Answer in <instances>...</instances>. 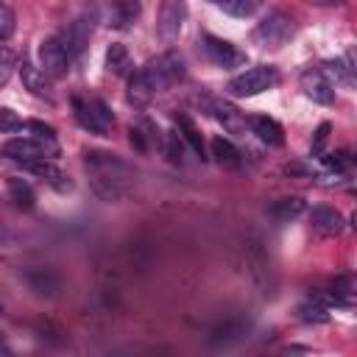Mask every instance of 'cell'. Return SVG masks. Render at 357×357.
<instances>
[{
    "label": "cell",
    "instance_id": "cell-19",
    "mask_svg": "<svg viewBox=\"0 0 357 357\" xmlns=\"http://www.w3.org/2000/svg\"><path fill=\"white\" fill-rule=\"evenodd\" d=\"M137 17H139V0H114L112 3V14H109V25L128 28Z\"/></svg>",
    "mask_w": 357,
    "mask_h": 357
},
{
    "label": "cell",
    "instance_id": "cell-22",
    "mask_svg": "<svg viewBox=\"0 0 357 357\" xmlns=\"http://www.w3.org/2000/svg\"><path fill=\"white\" fill-rule=\"evenodd\" d=\"M106 70H109L112 75H126V73L131 70V56H128L126 45L114 42V45L106 47Z\"/></svg>",
    "mask_w": 357,
    "mask_h": 357
},
{
    "label": "cell",
    "instance_id": "cell-13",
    "mask_svg": "<svg viewBox=\"0 0 357 357\" xmlns=\"http://www.w3.org/2000/svg\"><path fill=\"white\" fill-rule=\"evenodd\" d=\"M310 226H312L318 234H324V237H337V234L343 231L346 220H343V215H340L337 209H332V206H315V209L310 212Z\"/></svg>",
    "mask_w": 357,
    "mask_h": 357
},
{
    "label": "cell",
    "instance_id": "cell-24",
    "mask_svg": "<svg viewBox=\"0 0 357 357\" xmlns=\"http://www.w3.org/2000/svg\"><path fill=\"white\" fill-rule=\"evenodd\" d=\"M151 98H153V89L148 86L145 75L137 70V73L128 78V100H131L137 109H142V106H148V103H151Z\"/></svg>",
    "mask_w": 357,
    "mask_h": 357
},
{
    "label": "cell",
    "instance_id": "cell-11",
    "mask_svg": "<svg viewBox=\"0 0 357 357\" xmlns=\"http://www.w3.org/2000/svg\"><path fill=\"white\" fill-rule=\"evenodd\" d=\"M28 173H33V176H39L42 181H47L53 190H59V192H70L73 190V181H70V176L61 170V167H56L53 162H47V159H33V162H25L22 165Z\"/></svg>",
    "mask_w": 357,
    "mask_h": 357
},
{
    "label": "cell",
    "instance_id": "cell-26",
    "mask_svg": "<svg viewBox=\"0 0 357 357\" xmlns=\"http://www.w3.org/2000/svg\"><path fill=\"white\" fill-rule=\"evenodd\" d=\"M8 195H11V201H14L17 209H31L33 201H36L31 184L22 181V178H11V181H8Z\"/></svg>",
    "mask_w": 357,
    "mask_h": 357
},
{
    "label": "cell",
    "instance_id": "cell-36",
    "mask_svg": "<svg viewBox=\"0 0 357 357\" xmlns=\"http://www.w3.org/2000/svg\"><path fill=\"white\" fill-rule=\"evenodd\" d=\"M0 343H3V332H0Z\"/></svg>",
    "mask_w": 357,
    "mask_h": 357
},
{
    "label": "cell",
    "instance_id": "cell-29",
    "mask_svg": "<svg viewBox=\"0 0 357 357\" xmlns=\"http://www.w3.org/2000/svg\"><path fill=\"white\" fill-rule=\"evenodd\" d=\"M14 67H17V56H14V50L0 47V89H3V86L11 81Z\"/></svg>",
    "mask_w": 357,
    "mask_h": 357
},
{
    "label": "cell",
    "instance_id": "cell-21",
    "mask_svg": "<svg viewBox=\"0 0 357 357\" xmlns=\"http://www.w3.org/2000/svg\"><path fill=\"white\" fill-rule=\"evenodd\" d=\"M298 318H301L304 324H326V321H329V312H326L324 296L312 293V296L298 307Z\"/></svg>",
    "mask_w": 357,
    "mask_h": 357
},
{
    "label": "cell",
    "instance_id": "cell-5",
    "mask_svg": "<svg viewBox=\"0 0 357 357\" xmlns=\"http://www.w3.org/2000/svg\"><path fill=\"white\" fill-rule=\"evenodd\" d=\"M73 109H75V120H78V126L81 128H86L89 134H106L109 128H112V123H114V114H112V109L100 100V98H75L73 100Z\"/></svg>",
    "mask_w": 357,
    "mask_h": 357
},
{
    "label": "cell",
    "instance_id": "cell-34",
    "mask_svg": "<svg viewBox=\"0 0 357 357\" xmlns=\"http://www.w3.org/2000/svg\"><path fill=\"white\" fill-rule=\"evenodd\" d=\"M28 128H31L39 139H53V128H50V126H45V123H39V120H31V123H28Z\"/></svg>",
    "mask_w": 357,
    "mask_h": 357
},
{
    "label": "cell",
    "instance_id": "cell-28",
    "mask_svg": "<svg viewBox=\"0 0 357 357\" xmlns=\"http://www.w3.org/2000/svg\"><path fill=\"white\" fill-rule=\"evenodd\" d=\"M162 148H165V153H167V159H170L173 165H178V162L184 159V142H181V134H176V131H170V134L165 137V142H162Z\"/></svg>",
    "mask_w": 357,
    "mask_h": 357
},
{
    "label": "cell",
    "instance_id": "cell-25",
    "mask_svg": "<svg viewBox=\"0 0 357 357\" xmlns=\"http://www.w3.org/2000/svg\"><path fill=\"white\" fill-rule=\"evenodd\" d=\"M212 156H215L218 165H223V167H237V165H240V151H237L226 137H215V139H212Z\"/></svg>",
    "mask_w": 357,
    "mask_h": 357
},
{
    "label": "cell",
    "instance_id": "cell-7",
    "mask_svg": "<svg viewBox=\"0 0 357 357\" xmlns=\"http://www.w3.org/2000/svg\"><path fill=\"white\" fill-rule=\"evenodd\" d=\"M184 17H187V0H162V6H159V22H156L159 39L162 42L178 39L181 25H184Z\"/></svg>",
    "mask_w": 357,
    "mask_h": 357
},
{
    "label": "cell",
    "instance_id": "cell-27",
    "mask_svg": "<svg viewBox=\"0 0 357 357\" xmlns=\"http://www.w3.org/2000/svg\"><path fill=\"white\" fill-rule=\"evenodd\" d=\"M178 134H181V139H187V145L201 156V159H206V153H204V139H201V134H198V128L192 126V120L190 117H178Z\"/></svg>",
    "mask_w": 357,
    "mask_h": 357
},
{
    "label": "cell",
    "instance_id": "cell-23",
    "mask_svg": "<svg viewBox=\"0 0 357 357\" xmlns=\"http://www.w3.org/2000/svg\"><path fill=\"white\" fill-rule=\"evenodd\" d=\"M268 212H271L276 220H293V218H298V215L304 212V198H298V195L279 198V201H273V204L268 206Z\"/></svg>",
    "mask_w": 357,
    "mask_h": 357
},
{
    "label": "cell",
    "instance_id": "cell-8",
    "mask_svg": "<svg viewBox=\"0 0 357 357\" xmlns=\"http://www.w3.org/2000/svg\"><path fill=\"white\" fill-rule=\"evenodd\" d=\"M204 53H206V59H209L215 67H223V70H231V67L245 64V53H243V50H237L231 42L218 39V36H212V33L204 36Z\"/></svg>",
    "mask_w": 357,
    "mask_h": 357
},
{
    "label": "cell",
    "instance_id": "cell-17",
    "mask_svg": "<svg viewBox=\"0 0 357 357\" xmlns=\"http://www.w3.org/2000/svg\"><path fill=\"white\" fill-rule=\"evenodd\" d=\"M131 145H137L139 151L162 148V134H159L156 123H151L148 117H139V123L131 126Z\"/></svg>",
    "mask_w": 357,
    "mask_h": 357
},
{
    "label": "cell",
    "instance_id": "cell-20",
    "mask_svg": "<svg viewBox=\"0 0 357 357\" xmlns=\"http://www.w3.org/2000/svg\"><path fill=\"white\" fill-rule=\"evenodd\" d=\"M321 70L326 73V78H329L332 84H343V86H351V84H354V67H351V59H349V56L332 59V61H326Z\"/></svg>",
    "mask_w": 357,
    "mask_h": 357
},
{
    "label": "cell",
    "instance_id": "cell-4",
    "mask_svg": "<svg viewBox=\"0 0 357 357\" xmlns=\"http://www.w3.org/2000/svg\"><path fill=\"white\" fill-rule=\"evenodd\" d=\"M293 33H296L293 20H290L287 14H282V11H271L268 17H262V20L257 22L251 39H254L259 47H271V50H276V47H282Z\"/></svg>",
    "mask_w": 357,
    "mask_h": 357
},
{
    "label": "cell",
    "instance_id": "cell-6",
    "mask_svg": "<svg viewBox=\"0 0 357 357\" xmlns=\"http://www.w3.org/2000/svg\"><path fill=\"white\" fill-rule=\"evenodd\" d=\"M47 153H56V145L53 139H39V137H17V139H8L3 145V156L25 165V162H33V159H45Z\"/></svg>",
    "mask_w": 357,
    "mask_h": 357
},
{
    "label": "cell",
    "instance_id": "cell-15",
    "mask_svg": "<svg viewBox=\"0 0 357 357\" xmlns=\"http://www.w3.org/2000/svg\"><path fill=\"white\" fill-rule=\"evenodd\" d=\"M212 114L229 134H245V128H248V120L243 117V112L226 100H212Z\"/></svg>",
    "mask_w": 357,
    "mask_h": 357
},
{
    "label": "cell",
    "instance_id": "cell-31",
    "mask_svg": "<svg viewBox=\"0 0 357 357\" xmlns=\"http://www.w3.org/2000/svg\"><path fill=\"white\" fill-rule=\"evenodd\" d=\"M324 165H326L329 170L346 173V170L351 167V156H349L346 151H335V153H326V156H324Z\"/></svg>",
    "mask_w": 357,
    "mask_h": 357
},
{
    "label": "cell",
    "instance_id": "cell-30",
    "mask_svg": "<svg viewBox=\"0 0 357 357\" xmlns=\"http://www.w3.org/2000/svg\"><path fill=\"white\" fill-rule=\"evenodd\" d=\"M20 128H22L20 114L8 106H0V134H11V131H20Z\"/></svg>",
    "mask_w": 357,
    "mask_h": 357
},
{
    "label": "cell",
    "instance_id": "cell-18",
    "mask_svg": "<svg viewBox=\"0 0 357 357\" xmlns=\"http://www.w3.org/2000/svg\"><path fill=\"white\" fill-rule=\"evenodd\" d=\"M25 282H28V287H31L36 296H56V290H59V276H56L53 271H47V268H33V271H28V273H25Z\"/></svg>",
    "mask_w": 357,
    "mask_h": 357
},
{
    "label": "cell",
    "instance_id": "cell-35",
    "mask_svg": "<svg viewBox=\"0 0 357 357\" xmlns=\"http://www.w3.org/2000/svg\"><path fill=\"white\" fill-rule=\"evenodd\" d=\"M307 3H312V6H340L346 0H307Z\"/></svg>",
    "mask_w": 357,
    "mask_h": 357
},
{
    "label": "cell",
    "instance_id": "cell-10",
    "mask_svg": "<svg viewBox=\"0 0 357 357\" xmlns=\"http://www.w3.org/2000/svg\"><path fill=\"white\" fill-rule=\"evenodd\" d=\"M301 89L315 103H332L335 100V84L326 78L321 67H307L301 73Z\"/></svg>",
    "mask_w": 357,
    "mask_h": 357
},
{
    "label": "cell",
    "instance_id": "cell-16",
    "mask_svg": "<svg viewBox=\"0 0 357 357\" xmlns=\"http://www.w3.org/2000/svg\"><path fill=\"white\" fill-rule=\"evenodd\" d=\"M248 126H251V131H254L265 145H271V148L284 145V131H282V126H279L276 120H271V117H265V114H254V117H248Z\"/></svg>",
    "mask_w": 357,
    "mask_h": 357
},
{
    "label": "cell",
    "instance_id": "cell-14",
    "mask_svg": "<svg viewBox=\"0 0 357 357\" xmlns=\"http://www.w3.org/2000/svg\"><path fill=\"white\" fill-rule=\"evenodd\" d=\"M20 78H22V86L31 92V95H36V98H50L53 92V86H50V75L42 70V67H36V64H31L28 59H22V67H20Z\"/></svg>",
    "mask_w": 357,
    "mask_h": 357
},
{
    "label": "cell",
    "instance_id": "cell-1",
    "mask_svg": "<svg viewBox=\"0 0 357 357\" xmlns=\"http://www.w3.org/2000/svg\"><path fill=\"white\" fill-rule=\"evenodd\" d=\"M84 162H86L92 187L103 201H120L126 195L128 178H131V170L126 162H120L117 156L103 153V151H86Z\"/></svg>",
    "mask_w": 357,
    "mask_h": 357
},
{
    "label": "cell",
    "instance_id": "cell-32",
    "mask_svg": "<svg viewBox=\"0 0 357 357\" xmlns=\"http://www.w3.org/2000/svg\"><path fill=\"white\" fill-rule=\"evenodd\" d=\"M14 25H17V20H14L11 6L0 3V42H6V39L14 33Z\"/></svg>",
    "mask_w": 357,
    "mask_h": 357
},
{
    "label": "cell",
    "instance_id": "cell-2",
    "mask_svg": "<svg viewBox=\"0 0 357 357\" xmlns=\"http://www.w3.org/2000/svg\"><path fill=\"white\" fill-rule=\"evenodd\" d=\"M139 73L145 75L148 86H151V89H153V95H156V92L167 89V86H173L176 81H181V78H184V59H181L178 53L167 50V53H162V56L151 59Z\"/></svg>",
    "mask_w": 357,
    "mask_h": 357
},
{
    "label": "cell",
    "instance_id": "cell-9",
    "mask_svg": "<svg viewBox=\"0 0 357 357\" xmlns=\"http://www.w3.org/2000/svg\"><path fill=\"white\" fill-rule=\"evenodd\" d=\"M39 67L50 75V78H61L70 70V56L64 50V45L59 39H45L39 45Z\"/></svg>",
    "mask_w": 357,
    "mask_h": 357
},
{
    "label": "cell",
    "instance_id": "cell-33",
    "mask_svg": "<svg viewBox=\"0 0 357 357\" xmlns=\"http://www.w3.org/2000/svg\"><path fill=\"white\" fill-rule=\"evenodd\" d=\"M329 131H332V126H329V123H321V126H318L315 139H312V148H310V153H312V156H321V151H324V145H326V139H329Z\"/></svg>",
    "mask_w": 357,
    "mask_h": 357
},
{
    "label": "cell",
    "instance_id": "cell-12",
    "mask_svg": "<svg viewBox=\"0 0 357 357\" xmlns=\"http://www.w3.org/2000/svg\"><path fill=\"white\" fill-rule=\"evenodd\" d=\"M89 33H92V20H86V17H78V20H73V22H70V25L61 31L59 42L64 45L67 56H78V53L86 47V42H89Z\"/></svg>",
    "mask_w": 357,
    "mask_h": 357
},
{
    "label": "cell",
    "instance_id": "cell-3",
    "mask_svg": "<svg viewBox=\"0 0 357 357\" xmlns=\"http://www.w3.org/2000/svg\"><path fill=\"white\" fill-rule=\"evenodd\" d=\"M276 84H279L276 67H271V64H257V67H248L245 73L234 75L226 89H229L234 98H254V95L271 89V86H276Z\"/></svg>",
    "mask_w": 357,
    "mask_h": 357
}]
</instances>
